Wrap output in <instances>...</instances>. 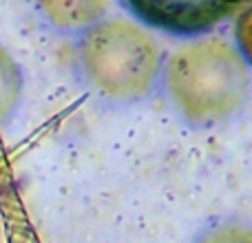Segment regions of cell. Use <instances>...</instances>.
Instances as JSON below:
<instances>
[{
  "label": "cell",
  "instance_id": "6da1fadb",
  "mask_svg": "<svg viewBox=\"0 0 252 243\" xmlns=\"http://www.w3.org/2000/svg\"><path fill=\"white\" fill-rule=\"evenodd\" d=\"M166 87L192 124H215L232 115L248 95V66L223 40H197L173 53Z\"/></svg>",
  "mask_w": 252,
  "mask_h": 243
},
{
  "label": "cell",
  "instance_id": "7a4b0ae2",
  "mask_svg": "<svg viewBox=\"0 0 252 243\" xmlns=\"http://www.w3.org/2000/svg\"><path fill=\"white\" fill-rule=\"evenodd\" d=\"M80 58L93 89L111 100L144 97L159 71L157 44L126 20L93 25L82 40Z\"/></svg>",
  "mask_w": 252,
  "mask_h": 243
},
{
  "label": "cell",
  "instance_id": "3957f363",
  "mask_svg": "<svg viewBox=\"0 0 252 243\" xmlns=\"http://www.w3.org/2000/svg\"><path fill=\"white\" fill-rule=\"evenodd\" d=\"M241 0H126L146 25L170 33H199L228 16Z\"/></svg>",
  "mask_w": 252,
  "mask_h": 243
},
{
  "label": "cell",
  "instance_id": "277c9868",
  "mask_svg": "<svg viewBox=\"0 0 252 243\" xmlns=\"http://www.w3.org/2000/svg\"><path fill=\"white\" fill-rule=\"evenodd\" d=\"M47 18L60 29H82L102 16L106 0H40Z\"/></svg>",
  "mask_w": 252,
  "mask_h": 243
},
{
  "label": "cell",
  "instance_id": "5b68a950",
  "mask_svg": "<svg viewBox=\"0 0 252 243\" xmlns=\"http://www.w3.org/2000/svg\"><path fill=\"white\" fill-rule=\"evenodd\" d=\"M197 243H252V230L244 226H219L208 230Z\"/></svg>",
  "mask_w": 252,
  "mask_h": 243
},
{
  "label": "cell",
  "instance_id": "8992f818",
  "mask_svg": "<svg viewBox=\"0 0 252 243\" xmlns=\"http://www.w3.org/2000/svg\"><path fill=\"white\" fill-rule=\"evenodd\" d=\"M235 38H237V47H239V56L244 58V62L252 64V7H248L239 16Z\"/></svg>",
  "mask_w": 252,
  "mask_h": 243
},
{
  "label": "cell",
  "instance_id": "52a82bcc",
  "mask_svg": "<svg viewBox=\"0 0 252 243\" xmlns=\"http://www.w3.org/2000/svg\"><path fill=\"white\" fill-rule=\"evenodd\" d=\"M18 89V75L13 71L11 62H0V115L4 106L11 104Z\"/></svg>",
  "mask_w": 252,
  "mask_h": 243
}]
</instances>
